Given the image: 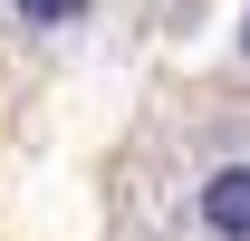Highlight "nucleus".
Returning <instances> with one entry per match:
<instances>
[{
	"instance_id": "1",
	"label": "nucleus",
	"mask_w": 250,
	"mask_h": 241,
	"mask_svg": "<svg viewBox=\"0 0 250 241\" xmlns=\"http://www.w3.org/2000/svg\"><path fill=\"white\" fill-rule=\"evenodd\" d=\"M192 232H202V241H250V164H241V154L192 183Z\"/></svg>"
},
{
	"instance_id": "3",
	"label": "nucleus",
	"mask_w": 250,
	"mask_h": 241,
	"mask_svg": "<svg viewBox=\"0 0 250 241\" xmlns=\"http://www.w3.org/2000/svg\"><path fill=\"white\" fill-rule=\"evenodd\" d=\"M241 58H250V10H241Z\"/></svg>"
},
{
	"instance_id": "2",
	"label": "nucleus",
	"mask_w": 250,
	"mask_h": 241,
	"mask_svg": "<svg viewBox=\"0 0 250 241\" xmlns=\"http://www.w3.org/2000/svg\"><path fill=\"white\" fill-rule=\"evenodd\" d=\"M20 29H39V39H58V29H87L96 20V0H0Z\"/></svg>"
}]
</instances>
